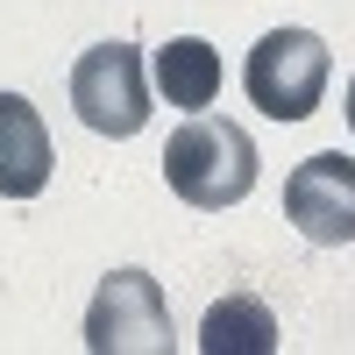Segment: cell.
<instances>
[{
  "label": "cell",
  "instance_id": "6da1fadb",
  "mask_svg": "<svg viewBox=\"0 0 355 355\" xmlns=\"http://www.w3.org/2000/svg\"><path fill=\"white\" fill-rule=\"evenodd\" d=\"M164 185L199 206V214H227L256 192V142L242 121H220V114H192L185 128L164 142Z\"/></svg>",
  "mask_w": 355,
  "mask_h": 355
},
{
  "label": "cell",
  "instance_id": "7a4b0ae2",
  "mask_svg": "<svg viewBox=\"0 0 355 355\" xmlns=\"http://www.w3.org/2000/svg\"><path fill=\"white\" fill-rule=\"evenodd\" d=\"M327 78H334V50L313 28H270L242 64V93L270 121H306L327 100Z\"/></svg>",
  "mask_w": 355,
  "mask_h": 355
},
{
  "label": "cell",
  "instance_id": "3957f363",
  "mask_svg": "<svg viewBox=\"0 0 355 355\" xmlns=\"http://www.w3.org/2000/svg\"><path fill=\"white\" fill-rule=\"evenodd\" d=\"M171 299L150 270H107L85 306V348L93 355H171Z\"/></svg>",
  "mask_w": 355,
  "mask_h": 355
},
{
  "label": "cell",
  "instance_id": "277c9868",
  "mask_svg": "<svg viewBox=\"0 0 355 355\" xmlns=\"http://www.w3.org/2000/svg\"><path fill=\"white\" fill-rule=\"evenodd\" d=\"M71 107L93 135L128 142L142 121H150V71H142L135 43H93L71 64Z\"/></svg>",
  "mask_w": 355,
  "mask_h": 355
},
{
  "label": "cell",
  "instance_id": "5b68a950",
  "mask_svg": "<svg viewBox=\"0 0 355 355\" xmlns=\"http://www.w3.org/2000/svg\"><path fill=\"white\" fill-rule=\"evenodd\" d=\"M284 214H291V227H299L313 249L355 242V157H341V150L306 157L284 178Z\"/></svg>",
  "mask_w": 355,
  "mask_h": 355
},
{
  "label": "cell",
  "instance_id": "8992f818",
  "mask_svg": "<svg viewBox=\"0 0 355 355\" xmlns=\"http://www.w3.org/2000/svg\"><path fill=\"white\" fill-rule=\"evenodd\" d=\"M50 128L21 93H0V199H36L50 185Z\"/></svg>",
  "mask_w": 355,
  "mask_h": 355
},
{
  "label": "cell",
  "instance_id": "52a82bcc",
  "mask_svg": "<svg viewBox=\"0 0 355 355\" xmlns=\"http://www.w3.org/2000/svg\"><path fill=\"white\" fill-rule=\"evenodd\" d=\"M199 348L206 355H277V313L263 299H249V291H227V299L206 306Z\"/></svg>",
  "mask_w": 355,
  "mask_h": 355
},
{
  "label": "cell",
  "instance_id": "ba28073f",
  "mask_svg": "<svg viewBox=\"0 0 355 355\" xmlns=\"http://www.w3.org/2000/svg\"><path fill=\"white\" fill-rule=\"evenodd\" d=\"M220 50L206 43V36H171L164 50H157V93L171 100V107H185V114H199V107H214V93H220Z\"/></svg>",
  "mask_w": 355,
  "mask_h": 355
},
{
  "label": "cell",
  "instance_id": "9c48e42d",
  "mask_svg": "<svg viewBox=\"0 0 355 355\" xmlns=\"http://www.w3.org/2000/svg\"><path fill=\"white\" fill-rule=\"evenodd\" d=\"M348 128H355V78H348Z\"/></svg>",
  "mask_w": 355,
  "mask_h": 355
}]
</instances>
